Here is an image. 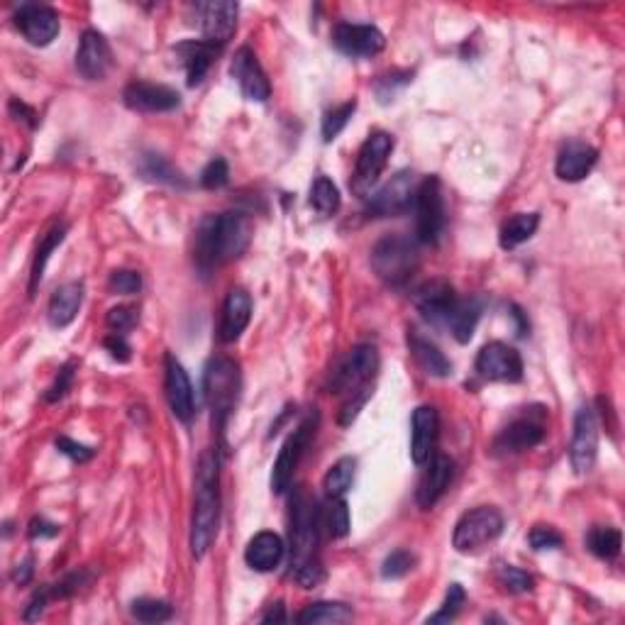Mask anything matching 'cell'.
Segmentation results:
<instances>
[{
	"label": "cell",
	"mask_w": 625,
	"mask_h": 625,
	"mask_svg": "<svg viewBox=\"0 0 625 625\" xmlns=\"http://www.w3.org/2000/svg\"><path fill=\"white\" fill-rule=\"evenodd\" d=\"M452 477H455V462H452L447 455H433L430 457L428 469H425L423 479H420L416 499L420 508H433L442 496H445L447 486L452 484Z\"/></svg>",
	"instance_id": "obj_25"
},
{
	"label": "cell",
	"mask_w": 625,
	"mask_h": 625,
	"mask_svg": "<svg viewBox=\"0 0 625 625\" xmlns=\"http://www.w3.org/2000/svg\"><path fill=\"white\" fill-rule=\"evenodd\" d=\"M545 438V425L538 418H516L501 430L494 440V455H516V452L533 450Z\"/></svg>",
	"instance_id": "obj_21"
},
{
	"label": "cell",
	"mask_w": 625,
	"mask_h": 625,
	"mask_svg": "<svg viewBox=\"0 0 625 625\" xmlns=\"http://www.w3.org/2000/svg\"><path fill=\"white\" fill-rule=\"evenodd\" d=\"M203 391L213 413V428L223 435L240 396V367L228 357H213L203 374Z\"/></svg>",
	"instance_id": "obj_3"
},
{
	"label": "cell",
	"mask_w": 625,
	"mask_h": 625,
	"mask_svg": "<svg viewBox=\"0 0 625 625\" xmlns=\"http://www.w3.org/2000/svg\"><path fill=\"white\" fill-rule=\"evenodd\" d=\"M357 110V101H347L342 105H337L335 110H330V113H325L323 118V140L325 142H333L337 135H340L342 130H345L347 123L352 120V115H355Z\"/></svg>",
	"instance_id": "obj_42"
},
{
	"label": "cell",
	"mask_w": 625,
	"mask_h": 625,
	"mask_svg": "<svg viewBox=\"0 0 625 625\" xmlns=\"http://www.w3.org/2000/svg\"><path fill=\"white\" fill-rule=\"evenodd\" d=\"M416 232L418 242L423 245H438L445 235L447 210H445V193L438 176H428L420 181L416 193Z\"/></svg>",
	"instance_id": "obj_5"
},
{
	"label": "cell",
	"mask_w": 625,
	"mask_h": 625,
	"mask_svg": "<svg viewBox=\"0 0 625 625\" xmlns=\"http://www.w3.org/2000/svg\"><path fill=\"white\" fill-rule=\"evenodd\" d=\"M30 538L37 540V538H54V535H59V525L44 521V518H32L30 523Z\"/></svg>",
	"instance_id": "obj_55"
},
{
	"label": "cell",
	"mask_w": 625,
	"mask_h": 625,
	"mask_svg": "<svg viewBox=\"0 0 625 625\" xmlns=\"http://www.w3.org/2000/svg\"><path fill=\"white\" fill-rule=\"evenodd\" d=\"M408 350H411L418 367L428 376L445 379V376L452 374V362L442 355L440 347L435 345V342L425 340V337H420L418 333H408Z\"/></svg>",
	"instance_id": "obj_31"
},
{
	"label": "cell",
	"mask_w": 625,
	"mask_h": 625,
	"mask_svg": "<svg viewBox=\"0 0 625 625\" xmlns=\"http://www.w3.org/2000/svg\"><path fill=\"white\" fill-rule=\"evenodd\" d=\"M32 564H35V560H32V557H27L25 562L18 564V567L13 569V582H15V584L25 586L27 582H30L32 574H35V567H32Z\"/></svg>",
	"instance_id": "obj_56"
},
{
	"label": "cell",
	"mask_w": 625,
	"mask_h": 625,
	"mask_svg": "<svg viewBox=\"0 0 625 625\" xmlns=\"http://www.w3.org/2000/svg\"><path fill=\"white\" fill-rule=\"evenodd\" d=\"M281 557H284V540L271 530L257 533L245 547V562L254 572H271L274 567H279Z\"/></svg>",
	"instance_id": "obj_29"
},
{
	"label": "cell",
	"mask_w": 625,
	"mask_h": 625,
	"mask_svg": "<svg viewBox=\"0 0 625 625\" xmlns=\"http://www.w3.org/2000/svg\"><path fill=\"white\" fill-rule=\"evenodd\" d=\"M376 369H379V352L374 345L352 347L335 367L330 391L333 394H357V391L369 389V381L374 379Z\"/></svg>",
	"instance_id": "obj_8"
},
{
	"label": "cell",
	"mask_w": 625,
	"mask_h": 625,
	"mask_svg": "<svg viewBox=\"0 0 625 625\" xmlns=\"http://www.w3.org/2000/svg\"><path fill=\"white\" fill-rule=\"evenodd\" d=\"M15 25L20 27L22 37L35 47H47L59 35V13L49 5L25 3L15 13Z\"/></svg>",
	"instance_id": "obj_16"
},
{
	"label": "cell",
	"mask_w": 625,
	"mask_h": 625,
	"mask_svg": "<svg viewBox=\"0 0 625 625\" xmlns=\"http://www.w3.org/2000/svg\"><path fill=\"white\" fill-rule=\"evenodd\" d=\"M140 171H142V174H145V179L159 181V184L184 186V176H181L179 171L171 167L167 159L159 157V154H145Z\"/></svg>",
	"instance_id": "obj_39"
},
{
	"label": "cell",
	"mask_w": 625,
	"mask_h": 625,
	"mask_svg": "<svg viewBox=\"0 0 625 625\" xmlns=\"http://www.w3.org/2000/svg\"><path fill=\"white\" fill-rule=\"evenodd\" d=\"M477 374L486 381H503V384H516L523 379V359L516 347L506 342H489L477 355Z\"/></svg>",
	"instance_id": "obj_13"
},
{
	"label": "cell",
	"mask_w": 625,
	"mask_h": 625,
	"mask_svg": "<svg viewBox=\"0 0 625 625\" xmlns=\"http://www.w3.org/2000/svg\"><path fill=\"white\" fill-rule=\"evenodd\" d=\"M596 162H599V149L586 145V142L572 140L557 154L555 174L562 181H567V184H577V181H582L591 174Z\"/></svg>",
	"instance_id": "obj_24"
},
{
	"label": "cell",
	"mask_w": 625,
	"mask_h": 625,
	"mask_svg": "<svg viewBox=\"0 0 625 625\" xmlns=\"http://www.w3.org/2000/svg\"><path fill=\"white\" fill-rule=\"evenodd\" d=\"M391 152H394V137H391L389 132L381 130L372 132V135L364 140V145L359 147L352 191L359 193V196H367L369 188H372L376 181H379V176L384 174Z\"/></svg>",
	"instance_id": "obj_11"
},
{
	"label": "cell",
	"mask_w": 625,
	"mask_h": 625,
	"mask_svg": "<svg viewBox=\"0 0 625 625\" xmlns=\"http://www.w3.org/2000/svg\"><path fill=\"white\" fill-rule=\"evenodd\" d=\"M108 289L113 293H120V296H132V293H137L142 289V276L137 274V271L118 269L110 274Z\"/></svg>",
	"instance_id": "obj_49"
},
{
	"label": "cell",
	"mask_w": 625,
	"mask_h": 625,
	"mask_svg": "<svg viewBox=\"0 0 625 625\" xmlns=\"http://www.w3.org/2000/svg\"><path fill=\"white\" fill-rule=\"evenodd\" d=\"M599 457V423L591 406H582L574 416L572 445H569V462L577 474H589Z\"/></svg>",
	"instance_id": "obj_12"
},
{
	"label": "cell",
	"mask_w": 625,
	"mask_h": 625,
	"mask_svg": "<svg viewBox=\"0 0 625 625\" xmlns=\"http://www.w3.org/2000/svg\"><path fill=\"white\" fill-rule=\"evenodd\" d=\"M418 245L403 235H389L372 250V267L384 284L403 286L418 269Z\"/></svg>",
	"instance_id": "obj_4"
},
{
	"label": "cell",
	"mask_w": 625,
	"mask_h": 625,
	"mask_svg": "<svg viewBox=\"0 0 625 625\" xmlns=\"http://www.w3.org/2000/svg\"><path fill=\"white\" fill-rule=\"evenodd\" d=\"M464 601H467V594H464L462 584H450V589H447V596H445V604H442V608L435 613V616L428 618V623L455 621V618L459 616V611H462Z\"/></svg>",
	"instance_id": "obj_43"
},
{
	"label": "cell",
	"mask_w": 625,
	"mask_h": 625,
	"mask_svg": "<svg viewBox=\"0 0 625 625\" xmlns=\"http://www.w3.org/2000/svg\"><path fill=\"white\" fill-rule=\"evenodd\" d=\"M137 323H140V313H137V308H132V306L110 308L108 315H105V325H108L110 333H115V335H125L127 330L135 328Z\"/></svg>",
	"instance_id": "obj_46"
},
{
	"label": "cell",
	"mask_w": 625,
	"mask_h": 625,
	"mask_svg": "<svg viewBox=\"0 0 625 625\" xmlns=\"http://www.w3.org/2000/svg\"><path fill=\"white\" fill-rule=\"evenodd\" d=\"M457 303V293L452 289L450 281L445 279H433L425 281L423 286H418L416 293H413V306L418 308V313L423 315L425 320L435 325H445L447 318H450L452 308Z\"/></svg>",
	"instance_id": "obj_17"
},
{
	"label": "cell",
	"mask_w": 625,
	"mask_h": 625,
	"mask_svg": "<svg viewBox=\"0 0 625 625\" xmlns=\"http://www.w3.org/2000/svg\"><path fill=\"white\" fill-rule=\"evenodd\" d=\"M237 3H208L203 5L201 27L203 40L225 47L237 27Z\"/></svg>",
	"instance_id": "obj_27"
},
{
	"label": "cell",
	"mask_w": 625,
	"mask_h": 625,
	"mask_svg": "<svg viewBox=\"0 0 625 625\" xmlns=\"http://www.w3.org/2000/svg\"><path fill=\"white\" fill-rule=\"evenodd\" d=\"M586 547H589L591 555H596L599 560H616L621 555L623 547V535L621 530L613 528V525H594L586 535Z\"/></svg>",
	"instance_id": "obj_33"
},
{
	"label": "cell",
	"mask_w": 625,
	"mask_h": 625,
	"mask_svg": "<svg viewBox=\"0 0 625 625\" xmlns=\"http://www.w3.org/2000/svg\"><path fill=\"white\" fill-rule=\"evenodd\" d=\"M496 579L511 594H528L535 586V579L528 572H523L521 567H513V564H499L496 567Z\"/></svg>",
	"instance_id": "obj_41"
},
{
	"label": "cell",
	"mask_w": 625,
	"mask_h": 625,
	"mask_svg": "<svg viewBox=\"0 0 625 625\" xmlns=\"http://www.w3.org/2000/svg\"><path fill=\"white\" fill-rule=\"evenodd\" d=\"M49 599H54V596H52V589H47V586H44V589H40V591H35V596H32L30 604H27V608H25V621L27 623L37 621V618L42 616L44 606H47Z\"/></svg>",
	"instance_id": "obj_53"
},
{
	"label": "cell",
	"mask_w": 625,
	"mask_h": 625,
	"mask_svg": "<svg viewBox=\"0 0 625 625\" xmlns=\"http://www.w3.org/2000/svg\"><path fill=\"white\" fill-rule=\"evenodd\" d=\"M369 396H372V391H369V389L357 391V394H352L350 401H347L345 406H342V413H340V425H350L352 420L357 418L359 408H362L364 403H367V398H369Z\"/></svg>",
	"instance_id": "obj_52"
},
{
	"label": "cell",
	"mask_w": 625,
	"mask_h": 625,
	"mask_svg": "<svg viewBox=\"0 0 625 625\" xmlns=\"http://www.w3.org/2000/svg\"><path fill=\"white\" fill-rule=\"evenodd\" d=\"M130 611L142 623H164L174 616V608L162 599H137L132 601Z\"/></svg>",
	"instance_id": "obj_40"
},
{
	"label": "cell",
	"mask_w": 625,
	"mask_h": 625,
	"mask_svg": "<svg viewBox=\"0 0 625 625\" xmlns=\"http://www.w3.org/2000/svg\"><path fill=\"white\" fill-rule=\"evenodd\" d=\"M284 621H286V611H284V604H281V601L271 604L269 611L262 616V623H284Z\"/></svg>",
	"instance_id": "obj_57"
},
{
	"label": "cell",
	"mask_w": 625,
	"mask_h": 625,
	"mask_svg": "<svg viewBox=\"0 0 625 625\" xmlns=\"http://www.w3.org/2000/svg\"><path fill=\"white\" fill-rule=\"evenodd\" d=\"M113 66V52L101 32L86 30L76 52V69L88 81H101Z\"/></svg>",
	"instance_id": "obj_20"
},
{
	"label": "cell",
	"mask_w": 625,
	"mask_h": 625,
	"mask_svg": "<svg viewBox=\"0 0 625 625\" xmlns=\"http://www.w3.org/2000/svg\"><path fill=\"white\" fill-rule=\"evenodd\" d=\"M218 44L213 42H206V40H188V42H181L176 44L174 52L176 57H179L181 66L186 69V79H188V86H198L203 84V79H206V74L210 71V66H213L215 57L220 54Z\"/></svg>",
	"instance_id": "obj_26"
},
{
	"label": "cell",
	"mask_w": 625,
	"mask_h": 625,
	"mask_svg": "<svg viewBox=\"0 0 625 625\" xmlns=\"http://www.w3.org/2000/svg\"><path fill=\"white\" fill-rule=\"evenodd\" d=\"M311 206L320 215H335L340 210V191L328 176H318L311 186Z\"/></svg>",
	"instance_id": "obj_38"
},
{
	"label": "cell",
	"mask_w": 625,
	"mask_h": 625,
	"mask_svg": "<svg viewBox=\"0 0 625 625\" xmlns=\"http://www.w3.org/2000/svg\"><path fill=\"white\" fill-rule=\"evenodd\" d=\"M413 567H416V555H411L408 550H396L386 557L384 564H381V577L401 579V577H406Z\"/></svg>",
	"instance_id": "obj_45"
},
{
	"label": "cell",
	"mask_w": 625,
	"mask_h": 625,
	"mask_svg": "<svg viewBox=\"0 0 625 625\" xmlns=\"http://www.w3.org/2000/svg\"><path fill=\"white\" fill-rule=\"evenodd\" d=\"M333 44L337 52L347 57L369 59L384 49V32L374 25H355V22H340L333 30Z\"/></svg>",
	"instance_id": "obj_15"
},
{
	"label": "cell",
	"mask_w": 625,
	"mask_h": 625,
	"mask_svg": "<svg viewBox=\"0 0 625 625\" xmlns=\"http://www.w3.org/2000/svg\"><path fill=\"white\" fill-rule=\"evenodd\" d=\"M481 313H484V298L481 296H467V298H457L455 308H452L450 318H447V328L459 345H467L474 337V330H477Z\"/></svg>",
	"instance_id": "obj_30"
},
{
	"label": "cell",
	"mask_w": 625,
	"mask_h": 625,
	"mask_svg": "<svg viewBox=\"0 0 625 625\" xmlns=\"http://www.w3.org/2000/svg\"><path fill=\"white\" fill-rule=\"evenodd\" d=\"M252 320V296L242 286L228 291V298L223 303V315H220V328L218 337L220 342L230 345V342L240 340V335L245 333L247 325Z\"/></svg>",
	"instance_id": "obj_22"
},
{
	"label": "cell",
	"mask_w": 625,
	"mask_h": 625,
	"mask_svg": "<svg viewBox=\"0 0 625 625\" xmlns=\"http://www.w3.org/2000/svg\"><path fill=\"white\" fill-rule=\"evenodd\" d=\"M230 74H232V79L237 81V86H240L242 96H245L247 101H252V103L269 101L271 84L267 79V71L262 69L257 54H254L250 47L237 49L230 64Z\"/></svg>",
	"instance_id": "obj_14"
},
{
	"label": "cell",
	"mask_w": 625,
	"mask_h": 625,
	"mask_svg": "<svg viewBox=\"0 0 625 625\" xmlns=\"http://www.w3.org/2000/svg\"><path fill=\"white\" fill-rule=\"evenodd\" d=\"M355 467L357 462L352 457L337 459L323 479V489L328 491V496H345L350 491L352 481H355Z\"/></svg>",
	"instance_id": "obj_36"
},
{
	"label": "cell",
	"mask_w": 625,
	"mask_h": 625,
	"mask_svg": "<svg viewBox=\"0 0 625 625\" xmlns=\"http://www.w3.org/2000/svg\"><path fill=\"white\" fill-rule=\"evenodd\" d=\"M66 237V225H57V228H52L47 232V235L40 240V247H37L35 252V259H32V271H30V296H35L37 286H40L42 276H44V267H47L49 257H52V252L57 250L59 245L64 242Z\"/></svg>",
	"instance_id": "obj_35"
},
{
	"label": "cell",
	"mask_w": 625,
	"mask_h": 625,
	"mask_svg": "<svg viewBox=\"0 0 625 625\" xmlns=\"http://www.w3.org/2000/svg\"><path fill=\"white\" fill-rule=\"evenodd\" d=\"M320 525H323V513L318 511V506H315V501L306 494V491L298 489L291 501L293 567L315 557Z\"/></svg>",
	"instance_id": "obj_6"
},
{
	"label": "cell",
	"mask_w": 625,
	"mask_h": 625,
	"mask_svg": "<svg viewBox=\"0 0 625 625\" xmlns=\"http://www.w3.org/2000/svg\"><path fill=\"white\" fill-rule=\"evenodd\" d=\"M528 542L533 550H560L562 547V533L557 528H552V525H535L533 530H530L528 535Z\"/></svg>",
	"instance_id": "obj_48"
},
{
	"label": "cell",
	"mask_w": 625,
	"mask_h": 625,
	"mask_svg": "<svg viewBox=\"0 0 625 625\" xmlns=\"http://www.w3.org/2000/svg\"><path fill=\"white\" fill-rule=\"evenodd\" d=\"M323 525L328 528L330 538L340 540L350 533V508L342 496H330L328 506L323 511Z\"/></svg>",
	"instance_id": "obj_37"
},
{
	"label": "cell",
	"mask_w": 625,
	"mask_h": 625,
	"mask_svg": "<svg viewBox=\"0 0 625 625\" xmlns=\"http://www.w3.org/2000/svg\"><path fill=\"white\" fill-rule=\"evenodd\" d=\"M123 101L127 108L137 110V113H169V110L179 108L181 96L169 86L135 81L123 91Z\"/></svg>",
	"instance_id": "obj_18"
},
{
	"label": "cell",
	"mask_w": 625,
	"mask_h": 625,
	"mask_svg": "<svg viewBox=\"0 0 625 625\" xmlns=\"http://www.w3.org/2000/svg\"><path fill=\"white\" fill-rule=\"evenodd\" d=\"M81 303H84V284L79 281H71V284L59 286L57 291L49 298L47 318L52 328H66V325L74 323V318L81 311Z\"/></svg>",
	"instance_id": "obj_28"
},
{
	"label": "cell",
	"mask_w": 625,
	"mask_h": 625,
	"mask_svg": "<svg viewBox=\"0 0 625 625\" xmlns=\"http://www.w3.org/2000/svg\"><path fill=\"white\" fill-rule=\"evenodd\" d=\"M74 367H76L74 362H66L64 367L59 369V374L54 376V384L49 386L47 394H44V401L57 403V401H62L66 394H69V389H71V386H74V376H76Z\"/></svg>",
	"instance_id": "obj_50"
},
{
	"label": "cell",
	"mask_w": 625,
	"mask_h": 625,
	"mask_svg": "<svg viewBox=\"0 0 625 625\" xmlns=\"http://www.w3.org/2000/svg\"><path fill=\"white\" fill-rule=\"evenodd\" d=\"M503 533V516L494 506H479L464 513L455 525L452 545L457 552H477Z\"/></svg>",
	"instance_id": "obj_7"
},
{
	"label": "cell",
	"mask_w": 625,
	"mask_h": 625,
	"mask_svg": "<svg viewBox=\"0 0 625 625\" xmlns=\"http://www.w3.org/2000/svg\"><path fill=\"white\" fill-rule=\"evenodd\" d=\"M315 425H318V413H311L296 430L286 438L284 445H281L279 457H276L274 469H271V491L274 494H286V489L291 486L293 474H296L298 464H301L303 452L311 445L313 435H315Z\"/></svg>",
	"instance_id": "obj_9"
},
{
	"label": "cell",
	"mask_w": 625,
	"mask_h": 625,
	"mask_svg": "<svg viewBox=\"0 0 625 625\" xmlns=\"http://www.w3.org/2000/svg\"><path fill=\"white\" fill-rule=\"evenodd\" d=\"M54 445H57V450L62 452V455L69 457L71 462L84 464V462H88V459L93 457V450H91V447H86V445H81V442H76V440L66 438V435H59V438L54 440Z\"/></svg>",
	"instance_id": "obj_51"
},
{
	"label": "cell",
	"mask_w": 625,
	"mask_h": 625,
	"mask_svg": "<svg viewBox=\"0 0 625 625\" xmlns=\"http://www.w3.org/2000/svg\"><path fill=\"white\" fill-rule=\"evenodd\" d=\"M355 618L350 606L345 604H335V601H318V604H311L303 608L296 616L298 623L303 625H315V623H347Z\"/></svg>",
	"instance_id": "obj_34"
},
{
	"label": "cell",
	"mask_w": 625,
	"mask_h": 625,
	"mask_svg": "<svg viewBox=\"0 0 625 625\" xmlns=\"http://www.w3.org/2000/svg\"><path fill=\"white\" fill-rule=\"evenodd\" d=\"M252 240V220L240 210L208 215L196 230V257L198 269L210 274L213 269L223 267L232 259L242 257Z\"/></svg>",
	"instance_id": "obj_1"
},
{
	"label": "cell",
	"mask_w": 625,
	"mask_h": 625,
	"mask_svg": "<svg viewBox=\"0 0 625 625\" xmlns=\"http://www.w3.org/2000/svg\"><path fill=\"white\" fill-rule=\"evenodd\" d=\"M293 579H296V584L301 589H315V586H320L328 579V572H325L318 557H313V560H306L293 567Z\"/></svg>",
	"instance_id": "obj_44"
},
{
	"label": "cell",
	"mask_w": 625,
	"mask_h": 625,
	"mask_svg": "<svg viewBox=\"0 0 625 625\" xmlns=\"http://www.w3.org/2000/svg\"><path fill=\"white\" fill-rule=\"evenodd\" d=\"M413 438H411V457L416 464H428L435 455V442L440 433V416L435 406H418L411 418Z\"/></svg>",
	"instance_id": "obj_23"
},
{
	"label": "cell",
	"mask_w": 625,
	"mask_h": 625,
	"mask_svg": "<svg viewBox=\"0 0 625 625\" xmlns=\"http://www.w3.org/2000/svg\"><path fill=\"white\" fill-rule=\"evenodd\" d=\"M540 228V215L538 213H518L513 218H508L501 225L499 242L503 250H516L523 242H528Z\"/></svg>",
	"instance_id": "obj_32"
},
{
	"label": "cell",
	"mask_w": 625,
	"mask_h": 625,
	"mask_svg": "<svg viewBox=\"0 0 625 625\" xmlns=\"http://www.w3.org/2000/svg\"><path fill=\"white\" fill-rule=\"evenodd\" d=\"M105 350L110 352V357L113 359H118V362H127V359H130V345H127V340H125V335H110V337H105Z\"/></svg>",
	"instance_id": "obj_54"
},
{
	"label": "cell",
	"mask_w": 625,
	"mask_h": 625,
	"mask_svg": "<svg viewBox=\"0 0 625 625\" xmlns=\"http://www.w3.org/2000/svg\"><path fill=\"white\" fill-rule=\"evenodd\" d=\"M164 372H167V376H164V391H167L171 413H174L176 420H181V423H191L196 406H193V386L184 364H181L174 355H167Z\"/></svg>",
	"instance_id": "obj_19"
},
{
	"label": "cell",
	"mask_w": 625,
	"mask_h": 625,
	"mask_svg": "<svg viewBox=\"0 0 625 625\" xmlns=\"http://www.w3.org/2000/svg\"><path fill=\"white\" fill-rule=\"evenodd\" d=\"M220 523V462L215 452H203L196 469V503L191 518V552L196 560L213 545Z\"/></svg>",
	"instance_id": "obj_2"
},
{
	"label": "cell",
	"mask_w": 625,
	"mask_h": 625,
	"mask_svg": "<svg viewBox=\"0 0 625 625\" xmlns=\"http://www.w3.org/2000/svg\"><path fill=\"white\" fill-rule=\"evenodd\" d=\"M230 181V169L228 162L223 157H215L210 159L206 164V169L201 171V186L208 188V191H215V188H223L228 186Z\"/></svg>",
	"instance_id": "obj_47"
},
{
	"label": "cell",
	"mask_w": 625,
	"mask_h": 625,
	"mask_svg": "<svg viewBox=\"0 0 625 625\" xmlns=\"http://www.w3.org/2000/svg\"><path fill=\"white\" fill-rule=\"evenodd\" d=\"M418 186L420 181L413 171H398L389 184L381 186L369 198L367 213L372 218H398V215H406L408 210L416 206Z\"/></svg>",
	"instance_id": "obj_10"
}]
</instances>
